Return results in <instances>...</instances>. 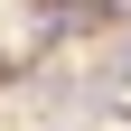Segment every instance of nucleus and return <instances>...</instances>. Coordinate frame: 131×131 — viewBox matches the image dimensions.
Masks as SVG:
<instances>
[{
  "label": "nucleus",
  "mask_w": 131,
  "mask_h": 131,
  "mask_svg": "<svg viewBox=\"0 0 131 131\" xmlns=\"http://www.w3.org/2000/svg\"><path fill=\"white\" fill-rule=\"evenodd\" d=\"M19 84H28V66L9 56V47H0V94H19Z\"/></svg>",
  "instance_id": "1"
}]
</instances>
